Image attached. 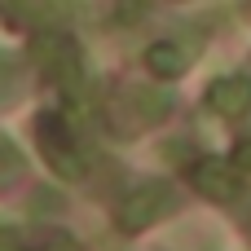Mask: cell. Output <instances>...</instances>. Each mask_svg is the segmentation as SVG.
Here are the masks:
<instances>
[{"label":"cell","instance_id":"obj_1","mask_svg":"<svg viewBox=\"0 0 251 251\" xmlns=\"http://www.w3.org/2000/svg\"><path fill=\"white\" fill-rule=\"evenodd\" d=\"M212 106L221 115H229V119L247 115L251 110V79H225V84H216L212 88Z\"/></svg>","mask_w":251,"mask_h":251},{"label":"cell","instance_id":"obj_2","mask_svg":"<svg viewBox=\"0 0 251 251\" xmlns=\"http://www.w3.org/2000/svg\"><path fill=\"white\" fill-rule=\"evenodd\" d=\"M199 185H203L212 199H221V203H225V199H234V194L243 190V185H238V176H234V172H225V168H203V172H199Z\"/></svg>","mask_w":251,"mask_h":251},{"label":"cell","instance_id":"obj_3","mask_svg":"<svg viewBox=\"0 0 251 251\" xmlns=\"http://www.w3.org/2000/svg\"><path fill=\"white\" fill-rule=\"evenodd\" d=\"M238 163H243V168H251V146H243V150H238Z\"/></svg>","mask_w":251,"mask_h":251}]
</instances>
